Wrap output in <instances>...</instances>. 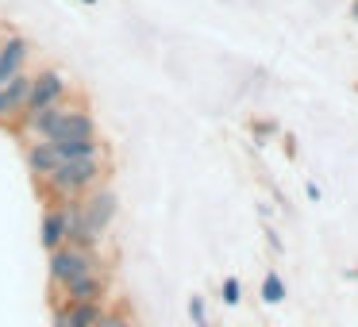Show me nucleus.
<instances>
[{"mask_svg": "<svg viewBox=\"0 0 358 327\" xmlns=\"http://www.w3.org/2000/svg\"><path fill=\"white\" fill-rule=\"evenodd\" d=\"M101 177H104V158H66V162H58L55 170L39 181L50 193V201L66 204V201H73V196H85L89 189H96Z\"/></svg>", "mask_w": 358, "mask_h": 327, "instance_id": "f257e3e1", "label": "nucleus"}, {"mask_svg": "<svg viewBox=\"0 0 358 327\" xmlns=\"http://www.w3.org/2000/svg\"><path fill=\"white\" fill-rule=\"evenodd\" d=\"M101 270V258H96V250H78L70 247V242H62L58 250H50V289H62L70 285L73 277H81V273H93Z\"/></svg>", "mask_w": 358, "mask_h": 327, "instance_id": "f03ea898", "label": "nucleus"}, {"mask_svg": "<svg viewBox=\"0 0 358 327\" xmlns=\"http://www.w3.org/2000/svg\"><path fill=\"white\" fill-rule=\"evenodd\" d=\"M66 93H70V78H66L62 70H55V66H47V70L31 73V93H27V104H24L20 116L43 112V108H50V104H62Z\"/></svg>", "mask_w": 358, "mask_h": 327, "instance_id": "7ed1b4c3", "label": "nucleus"}, {"mask_svg": "<svg viewBox=\"0 0 358 327\" xmlns=\"http://www.w3.org/2000/svg\"><path fill=\"white\" fill-rule=\"evenodd\" d=\"M78 204H81L85 224H93L101 235H108V227L116 224V216H120V196H116V189H108V185L89 189L85 196H78Z\"/></svg>", "mask_w": 358, "mask_h": 327, "instance_id": "20e7f679", "label": "nucleus"}, {"mask_svg": "<svg viewBox=\"0 0 358 327\" xmlns=\"http://www.w3.org/2000/svg\"><path fill=\"white\" fill-rule=\"evenodd\" d=\"M47 143H73V139H96V119L89 116V108H66L55 116V124L43 135Z\"/></svg>", "mask_w": 358, "mask_h": 327, "instance_id": "39448f33", "label": "nucleus"}, {"mask_svg": "<svg viewBox=\"0 0 358 327\" xmlns=\"http://www.w3.org/2000/svg\"><path fill=\"white\" fill-rule=\"evenodd\" d=\"M85 300H108V277H104V270L81 273L70 285L58 289V304H85Z\"/></svg>", "mask_w": 358, "mask_h": 327, "instance_id": "423d86ee", "label": "nucleus"}, {"mask_svg": "<svg viewBox=\"0 0 358 327\" xmlns=\"http://www.w3.org/2000/svg\"><path fill=\"white\" fill-rule=\"evenodd\" d=\"M104 316V300H85V304H55V327H96Z\"/></svg>", "mask_w": 358, "mask_h": 327, "instance_id": "0eeeda50", "label": "nucleus"}, {"mask_svg": "<svg viewBox=\"0 0 358 327\" xmlns=\"http://www.w3.org/2000/svg\"><path fill=\"white\" fill-rule=\"evenodd\" d=\"M31 58V43L24 35H8V39L0 43V85L12 78V73L24 70V62Z\"/></svg>", "mask_w": 358, "mask_h": 327, "instance_id": "6e6552de", "label": "nucleus"}, {"mask_svg": "<svg viewBox=\"0 0 358 327\" xmlns=\"http://www.w3.org/2000/svg\"><path fill=\"white\" fill-rule=\"evenodd\" d=\"M66 227H70V212H66V204H50L47 216H43V227H39V239H43V247H47V254L66 242Z\"/></svg>", "mask_w": 358, "mask_h": 327, "instance_id": "1a4fd4ad", "label": "nucleus"}, {"mask_svg": "<svg viewBox=\"0 0 358 327\" xmlns=\"http://www.w3.org/2000/svg\"><path fill=\"white\" fill-rule=\"evenodd\" d=\"M0 93H4V112L8 116H20L24 112V104H27V93H31V73H12L4 85H0Z\"/></svg>", "mask_w": 358, "mask_h": 327, "instance_id": "9d476101", "label": "nucleus"}, {"mask_svg": "<svg viewBox=\"0 0 358 327\" xmlns=\"http://www.w3.org/2000/svg\"><path fill=\"white\" fill-rule=\"evenodd\" d=\"M27 170L35 173V177H47L50 170H55L62 158H58V150H55V143H47V139H35L31 147H27Z\"/></svg>", "mask_w": 358, "mask_h": 327, "instance_id": "9b49d317", "label": "nucleus"}, {"mask_svg": "<svg viewBox=\"0 0 358 327\" xmlns=\"http://www.w3.org/2000/svg\"><path fill=\"white\" fill-rule=\"evenodd\" d=\"M262 300L266 304H281V300H285V281H281L278 270H270L262 277Z\"/></svg>", "mask_w": 358, "mask_h": 327, "instance_id": "f8f14e48", "label": "nucleus"}, {"mask_svg": "<svg viewBox=\"0 0 358 327\" xmlns=\"http://www.w3.org/2000/svg\"><path fill=\"white\" fill-rule=\"evenodd\" d=\"M220 300H224L227 308H235V304L243 300V285H239V277H224V289H220Z\"/></svg>", "mask_w": 358, "mask_h": 327, "instance_id": "ddd939ff", "label": "nucleus"}, {"mask_svg": "<svg viewBox=\"0 0 358 327\" xmlns=\"http://www.w3.org/2000/svg\"><path fill=\"white\" fill-rule=\"evenodd\" d=\"M189 319H193V327L208 324V304H204V296H189Z\"/></svg>", "mask_w": 358, "mask_h": 327, "instance_id": "4468645a", "label": "nucleus"}, {"mask_svg": "<svg viewBox=\"0 0 358 327\" xmlns=\"http://www.w3.org/2000/svg\"><path fill=\"white\" fill-rule=\"evenodd\" d=\"M96 327H135V324L124 316V312H104V316L96 319Z\"/></svg>", "mask_w": 358, "mask_h": 327, "instance_id": "2eb2a0df", "label": "nucleus"}, {"mask_svg": "<svg viewBox=\"0 0 358 327\" xmlns=\"http://www.w3.org/2000/svg\"><path fill=\"white\" fill-rule=\"evenodd\" d=\"M4 116H8V112H4V93H0V119H4Z\"/></svg>", "mask_w": 358, "mask_h": 327, "instance_id": "dca6fc26", "label": "nucleus"}, {"mask_svg": "<svg viewBox=\"0 0 358 327\" xmlns=\"http://www.w3.org/2000/svg\"><path fill=\"white\" fill-rule=\"evenodd\" d=\"M350 16H355V20H358V0H355V4H350Z\"/></svg>", "mask_w": 358, "mask_h": 327, "instance_id": "f3484780", "label": "nucleus"}, {"mask_svg": "<svg viewBox=\"0 0 358 327\" xmlns=\"http://www.w3.org/2000/svg\"><path fill=\"white\" fill-rule=\"evenodd\" d=\"M201 327H212V324H201Z\"/></svg>", "mask_w": 358, "mask_h": 327, "instance_id": "a211bd4d", "label": "nucleus"}, {"mask_svg": "<svg viewBox=\"0 0 358 327\" xmlns=\"http://www.w3.org/2000/svg\"><path fill=\"white\" fill-rule=\"evenodd\" d=\"M85 4H93V0H85Z\"/></svg>", "mask_w": 358, "mask_h": 327, "instance_id": "6ab92c4d", "label": "nucleus"}]
</instances>
